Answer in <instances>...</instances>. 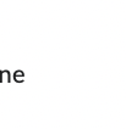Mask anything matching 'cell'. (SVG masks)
Returning a JSON list of instances; mask_svg holds the SVG:
<instances>
[{
  "instance_id": "cell-1",
  "label": "cell",
  "mask_w": 126,
  "mask_h": 129,
  "mask_svg": "<svg viewBox=\"0 0 126 129\" xmlns=\"http://www.w3.org/2000/svg\"><path fill=\"white\" fill-rule=\"evenodd\" d=\"M12 76H14V80L16 83H23L25 82V72L21 71V70L15 71V73Z\"/></svg>"
},
{
  "instance_id": "cell-2",
  "label": "cell",
  "mask_w": 126,
  "mask_h": 129,
  "mask_svg": "<svg viewBox=\"0 0 126 129\" xmlns=\"http://www.w3.org/2000/svg\"><path fill=\"white\" fill-rule=\"evenodd\" d=\"M10 83L11 78H10V72L5 71V70H1L0 71V83Z\"/></svg>"
}]
</instances>
